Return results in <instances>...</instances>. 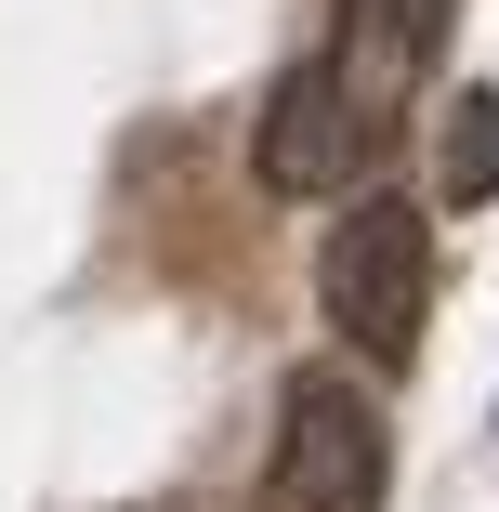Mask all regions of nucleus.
Here are the masks:
<instances>
[{
	"label": "nucleus",
	"instance_id": "f257e3e1",
	"mask_svg": "<svg viewBox=\"0 0 499 512\" xmlns=\"http://www.w3.org/2000/svg\"><path fill=\"white\" fill-rule=\"evenodd\" d=\"M316 302H329V329L368 355V368H408L421 355V316H434V224L408 211V197H355V211L329 224L316 250Z\"/></svg>",
	"mask_w": 499,
	"mask_h": 512
},
{
	"label": "nucleus",
	"instance_id": "f03ea898",
	"mask_svg": "<svg viewBox=\"0 0 499 512\" xmlns=\"http://www.w3.org/2000/svg\"><path fill=\"white\" fill-rule=\"evenodd\" d=\"M394 486V434L355 368H303L289 381V434H276V499L289 512H381Z\"/></svg>",
	"mask_w": 499,
	"mask_h": 512
},
{
	"label": "nucleus",
	"instance_id": "7ed1b4c3",
	"mask_svg": "<svg viewBox=\"0 0 499 512\" xmlns=\"http://www.w3.org/2000/svg\"><path fill=\"white\" fill-rule=\"evenodd\" d=\"M421 66H434V0H342V27H329V92L355 106L368 145L408 119Z\"/></svg>",
	"mask_w": 499,
	"mask_h": 512
},
{
	"label": "nucleus",
	"instance_id": "20e7f679",
	"mask_svg": "<svg viewBox=\"0 0 499 512\" xmlns=\"http://www.w3.org/2000/svg\"><path fill=\"white\" fill-rule=\"evenodd\" d=\"M355 158H368V132H355V106L329 92V66H289V79L263 92L250 171H263L276 197H342V184H355Z\"/></svg>",
	"mask_w": 499,
	"mask_h": 512
},
{
	"label": "nucleus",
	"instance_id": "39448f33",
	"mask_svg": "<svg viewBox=\"0 0 499 512\" xmlns=\"http://www.w3.org/2000/svg\"><path fill=\"white\" fill-rule=\"evenodd\" d=\"M434 171H447V211H486V197H499V79L460 92V119H447Z\"/></svg>",
	"mask_w": 499,
	"mask_h": 512
}]
</instances>
